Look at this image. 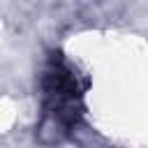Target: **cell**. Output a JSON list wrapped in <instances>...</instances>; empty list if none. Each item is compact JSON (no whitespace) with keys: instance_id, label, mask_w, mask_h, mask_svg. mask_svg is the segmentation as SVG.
Listing matches in <instances>:
<instances>
[{"instance_id":"6da1fadb","label":"cell","mask_w":148,"mask_h":148,"mask_svg":"<svg viewBox=\"0 0 148 148\" xmlns=\"http://www.w3.org/2000/svg\"><path fill=\"white\" fill-rule=\"evenodd\" d=\"M44 92V125L58 127V132L72 130L83 113V83L76 69L60 56L53 53L42 74Z\"/></svg>"}]
</instances>
